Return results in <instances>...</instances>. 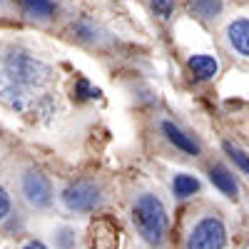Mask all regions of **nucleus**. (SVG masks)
I'll return each mask as SVG.
<instances>
[{
    "instance_id": "obj_1",
    "label": "nucleus",
    "mask_w": 249,
    "mask_h": 249,
    "mask_svg": "<svg viewBox=\"0 0 249 249\" xmlns=\"http://www.w3.org/2000/svg\"><path fill=\"white\" fill-rule=\"evenodd\" d=\"M53 80V68L28 50L8 48L0 55V100L18 112H30L37 102H45Z\"/></svg>"
},
{
    "instance_id": "obj_2",
    "label": "nucleus",
    "mask_w": 249,
    "mask_h": 249,
    "mask_svg": "<svg viewBox=\"0 0 249 249\" xmlns=\"http://www.w3.org/2000/svg\"><path fill=\"white\" fill-rule=\"evenodd\" d=\"M132 222H135V230L137 234L157 247L164 242V234H167V210H164V204L160 197L150 195V192H144L135 199L132 204Z\"/></svg>"
},
{
    "instance_id": "obj_3",
    "label": "nucleus",
    "mask_w": 249,
    "mask_h": 249,
    "mask_svg": "<svg viewBox=\"0 0 249 249\" xmlns=\"http://www.w3.org/2000/svg\"><path fill=\"white\" fill-rule=\"evenodd\" d=\"M227 244V227L219 217L199 219L192 232L187 234V249H224Z\"/></svg>"
},
{
    "instance_id": "obj_4",
    "label": "nucleus",
    "mask_w": 249,
    "mask_h": 249,
    "mask_svg": "<svg viewBox=\"0 0 249 249\" xmlns=\"http://www.w3.org/2000/svg\"><path fill=\"white\" fill-rule=\"evenodd\" d=\"M100 202H102V190L95 182H88V179H80V182L65 187V192H62V204L70 212H80V214L95 212Z\"/></svg>"
},
{
    "instance_id": "obj_5",
    "label": "nucleus",
    "mask_w": 249,
    "mask_h": 249,
    "mask_svg": "<svg viewBox=\"0 0 249 249\" xmlns=\"http://www.w3.org/2000/svg\"><path fill=\"white\" fill-rule=\"evenodd\" d=\"M23 195L33 207H48L53 202V187L50 179L37 172V170H28L23 175Z\"/></svg>"
},
{
    "instance_id": "obj_6",
    "label": "nucleus",
    "mask_w": 249,
    "mask_h": 249,
    "mask_svg": "<svg viewBox=\"0 0 249 249\" xmlns=\"http://www.w3.org/2000/svg\"><path fill=\"white\" fill-rule=\"evenodd\" d=\"M90 244L92 249H117L120 244V227L110 217H97L90 224Z\"/></svg>"
},
{
    "instance_id": "obj_7",
    "label": "nucleus",
    "mask_w": 249,
    "mask_h": 249,
    "mask_svg": "<svg viewBox=\"0 0 249 249\" xmlns=\"http://www.w3.org/2000/svg\"><path fill=\"white\" fill-rule=\"evenodd\" d=\"M162 132L167 135V140L175 144L177 150H182V152H187V155H199V142H197L195 137H190L187 132H182L175 122L164 120V122H162Z\"/></svg>"
},
{
    "instance_id": "obj_8",
    "label": "nucleus",
    "mask_w": 249,
    "mask_h": 249,
    "mask_svg": "<svg viewBox=\"0 0 249 249\" xmlns=\"http://www.w3.org/2000/svg\"><path fill=\"white\" fill-rule=\"evenodd\" d=\"M227 37H230V45L249 57V18H239V20H232L230 28H227Z\"/></svg>"
},
{
    "instance_id": "obj_9",
    "label": "nucleus",
    "mask_w": 249,
    "mask_h": 249,
    "mask_svg": "<svg viewBox=\"0 0 249 249\" xmlns=\"http://www.w3.org/2000/svg\"><path fill=\"white\" fill-rule=\"evenodd\" d=\"M210 179H212V184L217 187L222 195L237 199V195H239V184H237L234 175L227 170L224 164H212V167H210Z\"/></svg>"
},
{
    "instance_id": "obj_10",
    "label": "nucleus",
    "mask_w": 249,
    "mask_h": 249,
    "mask_svg": "<svg viewBox=\"0 0 249 249\" xmlns=\"http://www.w3.org/2000/svg\"><path fill=\"white\" fill-rule=\"evenodd\" d=\"M187 68H190L195 80H212L219 72V62L212 55H192L187 60Z\"/></svg>"
},
{
    "instance_id": "obj_11",
    "label": "nucleus",
    "mask_w": 249,
    "mask_h": 249,
    "mask_svg": "<svg viewBox=\"0 0 249 249\" xmlns=\"http://www.w3.org/2000/svg\"><path fill=\"white\" fill-rule=\"evenodd\" d=\"M172 192H175L179 199L192 197V195H197V192H199V179H197V177H192V175H187V172L175 175V179H172Z\"/></svg>"
},
{
    "instance_id": "obj_12",
    "label": "nucleus",
    "mask_w": 249,
    "mask_h": 249,
    "mask_svg": "<svg viewBox=\"0 0 249 249\" xmlns=\"http://www.w3.org/2000/svg\"><path fill=\"white\" fill-rule=\"evenodd\" d=\"M23 10L30 18L45 20V18H50L55 13V3L53 0H23Z\"/></svg>"
},
{
    "instance_id": "obj_13",
    "label": "nucleus",
    "mask_w": 249,
    "mask_h": 249,
    "mask_svg": "<svg viewBox=\"0 0 249 249\" xmlns=\"http://www.w3.org/2000/svg\"><path fill=\"white\" fill-rule=\"evenodd\" d=\"M190 10L202 20H210L222 13V0H190Z\"/></svg>"
},
{
    "instance_id": "obj_14",
    "label": "nucleus",
    "mask_w": 249,
    "mask_h": 249,
    "mask_svg": "<svg viewBox=\"0 0 249 249\" xmlns=\"http://www.w3.org/2000/svg\"><path fill=\"white\" fill-rule=\"evenodd\" d=\"M222 147H224V152H227V155H230V157L234 160L237 167H239L242 172H247V175H249V155H247V152H242L239 147H234L232 142H222Z\"/></svg>"
},
{
    "instance_id": "obj_15",
    "label": "nucleus",
    "mask_w": 249,
    "mask_h": 249,
    "mask_svg": "<svg viewBox=\"0 0 249 249\" xmlns=\"http://www.w3.org/2000/svg\"><path fill=\"white\" fill-rule=\"evenodd\" d=\"M150 3H152L155 13L162 15V18H170L172 10H175V3H172V0H150Z\"/></svg>"
},
{
    "instance_id": "obj_16",
    "label": "nucleus",
    "mask_w": 249,
    "mask_h": 249,
    "mask_svg": "<svg viewBox=\"0 0 249 249\" xmlns=\"http://www.w3.org/2000/svg\"><path fill=\"white\" fill-rule=\"evenodd\" d=\"M10 214V197H8V192L0 187V222H3L5 217Z\"/></svg>"
},
{
    "instance_id": "obj_17",
    "label": "nucleus",
    "mask_w": 249,
    "mask_h": 249,
    "mask_svg": "<svg viewBox=\"0 0 249 249\" xmlns=\"http://www.w3.org/2000/svg\"><path fill=\"white\" fill-rule=\"evenodd\" d=\"M75 92H77L80 97H97V95H100V92H97L95 88H90V85H88L85 80H80V82H77V88H75Z\"/></svg>"
},
{
    "instance_id": "obj_18",
    "label": "nucleus",
    "mask_w": 249,
    "mask_h": 249,
    "mask_svg": "<svg viewBox=\"0 0 249 249\" xmlns=\"http://www.w3.org/2000/svg\"><path fill=\"white\" fill-rule=\"evenodd\" d=\"M23 249H48V247H45L43 242H28V244H25Z\"/></svg>"
}]
</instances>
